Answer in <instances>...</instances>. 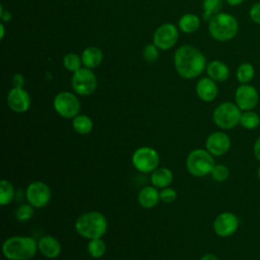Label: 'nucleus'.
<instances>
[{"instance_id":"obj_1","label":"nucleus","mask_w":260,"mask_h":260,"mask_svg":"<svg viewBox=\"0 0 260 260\" xmlns=\"http://www.w3.org/2000/svg\"><path fill=\"white\" fill-rule=\"evenodd\" d=\"M175 67L183 78L197 77L204 70L206 61L203 54L192 46H182L175 53Z\"/></svg>"},{"instance_id":"obj_2","label":"nucleus","mask_w":260,"mask_h":260,"mask_svg":"<svg viewBox=\"0 0 260 260\" xmlns=\"http://www.w3.org/2000/svg\"><path fill=\"white\" fill-rule=\"evenodd\" d=\"M38 251V242L28 236H12L2 244V253L8 260H29Z\"/></svg>"},{"instance_id":"obj_3","label":"nucleus","mask_w":260,"mask_h":260,"mask_svg":"<svg viewBox=\"0 0 260 260\" xmlns=\"http://www.w3.org/2000/svg\"><path fill=\"white\" fill-rule=\"evenodd\" d=\"M76 233L84 239L102 238L108 230L105 215L99 211H87L79 215L74 224Z\"/></svg>"},{"instance_id":"obj_4","label":"nucleus","mask_w":260,"mask_h":260,"mask_svg":"<svg viewBox=\"0 0 260 260\" xmlns=\"http://www.w3.org/2000/svg\"><path fill=\"white\" fill-rule=\"evenodd\" d=\"M208 29L213 39L219 42H226L237 35L239 25L232 14L221 12L215 14L209 20Z\"/></svg>"},{"instance_id":"obj_5","label":"nucleus","mask_w":260,"mask_h":260,"mask_svg":"<svg viewBox=\"0 0 260 260\" xmlns=\"http://www.w3.org/2000/svg\"><path fill=\"white\" fill-rule=\"evenodd\" d=\"M214 166L215 161L213 155L206 149H193L186 158V169L193 177L201 178L209 175Z\"/></svg>"},{"instance_id":"obj_6","label":"nucleus","mask_w":260,"mask_h":260,"mask_svg":"<svg viewBox=\"0 0 260 260\" xmlns=\"http://www.w3.org/2000/svg\"><path fill=\"white\" fill-rule=\"evenodd\" d=\"M242 112L240 108L231 102L219 104L213 111L212 119L214 124L223 130H230L240 124Z\"/></svg>"},{"instance_id":"obj_7","label":"nucleus","mask_w":260,"mask_h":260,"mask_svg":"<svg viewBox=\"0 0 260 260\" xmlns=\"http://www.w3.org/2000/svg\"><path fill=\"white\" fill-rule=\"evenodd\" d=\"M132 165L140 173H152L159 165L158 152L150 146H141L132 154Z\"/></svg>"},{"instance_id":"obj_8","label":"nucleus","mask_w":260,"mask_h":260,"mask_svg":"<svg viewBox=\"0 0 260 260\" xmlns=\"http://www.w3.org/2000/svg\"><path fill=\"white\" fill-rule=\"evenodd\" d=\"M55 111L65 119H73L79 114L80 103L75 94L69 91L58 93L53 102Z\"/></svg>"},{"instance_id":"obj_9","label":"nucleus","mask_w":260,"mask_h":260,"mask_svg":"<svg viewBox=\"0 0 260 260\" xmlns=\"http://www.w3.org/2000/svg\"><path fill=\"white\" fill-rule=\"evenodd\" d=\"M71 84L74 91L80 95L91 94L96 88V77L90 68H80L73 73Z\"/></svg>"},{"instance_id":"obj_10","label":"nucleus","mask_w":260,"mask_h":260,"mask_svg":"<svg viewBox=\"0 0 260 260\" xmlns=\"http://www.w3.org/2000/svg\"><path fill=\"white\" fill-rule=\"evenodd\" d=\"M25 197L27 202L35 208H43L50 202L51 189L42 181H34L27 186Z\"/></svg>"},{"instance_id":"obj_11","label":"nucleus","mask_w":260,"mask_h":260,"mask_svg":"<svg viewBox=\"0 0 260 260\" xmlns=\"http://www.w3.org/2000/svg\"><path fill=\"white\" fill-rule=\"evenodd\" d=\"M239 224V218L235 213L231 211H224L215 217L212 226L215 235L221 238H228L237 232Z\"/></svg>"},{"instance_id":"obj_12","label":"nucleus","mask_w":260,"mask_h":260,"mask_svg":"<svg viewBox=\"0 0 260 260\" xmlns=\"http://www.w3.org/2000/svg\"><path fill=\"white\" fill-rule=\"evenodd\" d=\"M236 105L241 111L253 110L259 101V94L257 89L249 83L241 84L235 92Z\"/></svg>"},{"instance_id":"obj_13","label":"nucleus","mask_w":260,"mask_h":260,"mask_svg":"<svg viewBox=\"0 0 260 260\" xmlns=\"http://www.w3.org/2000/svg\"><path fill=\"white\" fill-rule=\"evenodd\" d=\"M231 148V138L222 131H215L209 134L205 141V149L213 156L225 154Z\"/></svg>"},{"instance_id":"obj_14","label":"nucleus","mask_w":260,"mask_h":260,"mask_svg":"<svg viewBox=\"0 0 260 260\" xmlns=\"http://www.w3.org/2000/svg\"><path fill=\"white\" fill-rule=\"evenodd\" d=\"M179 37L178 28L172 23H165L160 25L153 35L154 45L162 50H168L172 48Z\"/></svg>"},{"instance_id":"obj_15","label":"nucleus","mask_w":260,"mask_h":260,"mask_svg":"<svg viewBox=\"0 0 260 260\" xmlns=\"http://www.w3.org/2000/svg\"><path fill=\"white\" fill-rule=\"evenodd\" d=\"M7 103L9 108L16 113H24L30 107V96L23 88L13 87L7 95Z\"/></svg>"},{"instance_id":"obj_16","label":"nucleus","mask_w":260,"mask_h":260,"mask_svg":"<svg viewBox=\"0 0 260 260\" xmlns=\"http://www.w3.org/2000/svg\"><path fill=\"white\" fill-rule=\"evenodd\" d=\"M38 250L45 258L54 259L61 254L62 247L57 238L50 235H46L39 239Z\"/></svg>"},{"instance_id":"obj_17","label":"nucleus","mask_w":260,"mask_h":260,"mask_svg":"<svg viewBox=\"0 0 260 260\" xmlns=\"http://www.w3.org/2000/svg\"><path fill=\"white\" fill-rule=\"evenodd\" d=\"M196 93L203 102H212L218 93V88L213 79L210 77L201 78L196 84Z\"/></svg>"},{"instance_id":"obj_18","label":"nucleus","mask_w":260,"mask_h":260,"mask_svg":"<svg viewBox=\"0 0 260 260\" xmlns=\"http://www.w3.org/2000/svg\"><path fill=\"white\" fill-rule=\"evenodd\" d=\"M137 200L141 207H143L145 209H150V208L154 207L160 200L159 199V191L153 185L145 186L139 191Z\"/></svg>"},{"instance_id":"obj_19","label":"nucleus","mask_w":260,"mask_h":260,"mask_svg":"<svg viewBox=\"0 0 260 260\" xmlns=\"http://www.w3.org/2000/svg\"><path fill=\"white\" fill-rule=\"evenodd\" d=\"M173 179H174L173 172L166 167L156 168L150 175L151 185H153L157 189L169 187L173 182Z\"/></svg>"},{"instance_id":"obj_20","label":"nucleus","mask_w":260,"mask_h":260,"mask_svg":"<svg viewBox=\"0 0 260 260\" xmlns=\"http://www.w3.org/2000/svg\"><path fill=\"white\" fill-rule=\"evenodd\" d=\"M207 74L208 76L217 82L225 81L230 76L229 67L221 61H212L207 65Z\"/></svg>"},{"instance_id":"obj_21","label":"nucleus","mask_w":260,"mask_h":260,"mask_svg":"<svg viewBox=\"0 0 260 260\" xmlns=\"http://www.w3.org/2000/svg\"><path fill=\"white\" fill-rule=\"evenodd\" d=\"M81 60L87 68H94L102 63L103 53L96 47H88L82 52Z\"/></svg>"},{"instance_id":"obj_22","label":"nucleus","mask_w":260,"mask_h":260,"mask_svg":"<svg viewBox=\"0 0 260 260\" xmlns=\"http://www.w3.org/2000/svg\"><path fill=\"white\" fill-rule=\"evenodd\" d=\"M72 127L74 131L81 135L89 134L93 128V122L87 115L78 114L72 120Z\"/></svg>"},{"instance_id":"obj_23","label":"nucleus","mask_w":260,"mask_h":260,"mask_svg":"<svg viewBox=\"0 0 260 260\" xmlns=\"http://www.w3.org/2000/svg\"><path fill=\"white\" fill-rule=\"evenodd\" d=\"M200 25V20L198 16L192 13H187L184 14L180 19H179V27L182 31L191 34L194 32Z\"/></svg>"},{"instance_id":"obj_24","label":"nucleus","mask_w":260,"mask_h":260,"mask_svg":"<svg viewBox=\"0 0 260 260\" xmlns=\"http://www.w3.org/2000/svg\"><path fill=\"white\" fill-rule=\"evenodd\" d=\"M86 250L89 256L92 258H102L107 251V245L102 238L91 239L87 243Z\"/></svg>"},{"instance_id":"obj_25","label":"nucleus","mask_w":260,"mask_h":260,"mask_svg":"<svg viewBox=\"0 0 260 260\" xmlns=\"http://www.w3.org/2000/svg\"><path fill=\"white\" fill-rule=\"evenodd\" d=\"M240 125L247 130H254L260 125V117L254 111H244L241 115Z\"/></svg>"},{"instance_id":"obj_26","label":"nucleus","mask_w":260,"mask_h":260,"mask_svg":"<svg viewBox=\"0 0 260 260\" xmlns=\"http://www.w3.org/2000/svg\"><path fill=\"white\" fill-rule=\"evenodd\" d=\"M14 198V187L13 185L5 179L0 182V204L2 206L9 204Z\"/></svg>"},{"instance_id":"obj_27","label":"nucleus","mask_w":260,"mask_h":260,"mask_svg":"<svg viewBox=\"0 0 260 260\" xmlns=\"http://www.w3.org/2000/svg\"><path fill=\"white\" fill-rule=\"evenodd\" d=\"M255 75V69L250 63H242L237 69V79L240 83H249Z\"/></svg>"},{"instance_id":"obj_28","label":"nucleus","mask_w":260,"mask_h":260,"mask_svg":"<svg viewBox=\"0 0 260 260\" xmlns=\"http://www.w3.org/2000/svg\"><path fill=\"white\" fill-rule=\"evenodd\" d=\"M222 7V0H204L203 1V18L210 20Z\"/></svg>"},{"instance_id":"obj_29","label":"nucleus","mask_w":260,"mask_h":260,"mask_svg":"<svg viewBox=\"0 0 260 260\" xmlns=\"http://www.w3.org/2000/svg\"><path fill=\"white\" fill-rule=\"evenodd\" d=\"M81 59L79 58L78 55L76 54H73V53H70V54H67L64 59H63V65L64 67L71 71V72H75L77 70H79L81 67Z\"/></svg>"},{"instance_id":"obj_30","label":"nucleus","mask_w":260,"mask_h":260,"mask_svg":"<svg viewBox=\"0 0 260 260\" xmlns=\"http://www.w3.org/2000/svg\"><path fill=\"white\" fill-rule=\"evenodd\" d=\"M34 206H31L29 203L27 204H21L17 207L15 211V217L18 221H27L29 220L34 215Z\"/></svg>"},{"instance_id":"obj_31","label":"nucleus","mask_w":260,"mask_h":260,"mask_svg":"<svg viewBox=\"0 0 260 260\" xmlns=\"http://www.w3.org/2000/svg\"><path fill=\"white\" fill-rule=\"evenodd\" d=\"M210 175L213 180H215L217 182H224L230 176V170L226 166H224L222 164H217V165L215 164Z\"/></svg>"},{"instance_id":"obj_32","label":"nucleus","mask_w":260,"mask_h":260,"mask_svg":"<svg viewBox=\"0 0 260 260\" xmlns=\"http://www.w3.org/2000/svg\"><path fill=\"white\" fill-rule=\"evenodd\" d=\"M177 192L175 189L171 188V187H166L162 188L159 191V199L165 202V203H172L177 199Z\"/></svg>"},{"instance_id":"obj_33","label":"nucleus","mask_w":260,"mask_h":260,"mask_svg":"<svg viewBox=\"0 0 260 260\" xmlns=\"http://www.w3.org/2000/svg\"><path fill=\"white\" fill-rule=\"evenodd\" d=\"M157 47L155 45L149 44L147 46H145V48L143 49V57L146 61L148 62H152L155 61L158 57V51L156 49Z\"/></svg>"},{"instance_id":"obj_34","label":"nucleus","mask_w":260,"mask_h":260,"mask_svg":"<svg viewBox=\"0 0 260 260\" xmlns=\"http://www.w3.org/2000/svg\"><path fill=\"white\" fill-rule=\"evenodd\" d=\"M249 15H250L251 19H252L254 22L260 24V2L254 4V5L251 7V9H250V11H249Z\"/></svg>"},{"instance_id":"obj_35","label":"nucleus","mask_w":260,"mask_h":260,"mask_svg":"<svg viewBox=\"0 0 260 260\" xmlns=\"http://www.w3.org/2000/svg\"><path fill=\"white\" fill-rule=\"evenodd\" d=\"M12 83L14 85V87H18V88H22L23 84H24V77L19 74V73H16L13 75L12 77Z\"/></svg>"},{"instance_id":"obj_36","label":"nucleus","mask_w":260,"mask_h":260,"mask_svg":"<svg viewBox=\"0 0 260 260\" xmlns=\"http://www.w3.org/2000/svg\"><path fill=\"white\" fill-rule=\"evenodd\" d=\"M253 152L257 160L260 161V136L255 140L254 145H253Z\"/></svg>"},{"instance_id":"obj_37","label":"nucleus","mask_w":260,"mask_h":260,"mask_svg":"<svg viewBox=\"0 0 260 260\" xmlns=\"http://www.w3.org/2000/svg\"><path fill=\"white\" fill-rule=\"evenodd\" d=\"M199 260H219V259L215 254L207 253V254H204L203 256H201V258Z\"/></svg>"},{"instance_id":"obj_38","label":"nucleus","mask_w":260,"mask_h":260,"mask_svg":"<svg viewBox=\"0 0 260 260\" xmlns=\"http://www.w3.org/2000/svg\"><path fill=\"white\" fill-rule=\"evenodd\" d=\"M226 2L232 6H237V5H240L241 3H243L244 0H226Z\"/></svg>"},{"instance_id":"obj_39","label":"nucleus","mask_w":260,"mask_h":260,"mask_svg":"<svg viewBox=\"0 0 260 260\" xmlns=\"http://www.w3.org/2000/svg\"><path fill=\"white\" fill-rule=\"evenodd\" d=\"M1 18L4 19V20H8V19H10V14L8 12H6V13L2 12L1 13Z\"/></svg>"},{"instance_id":"obj_40","label":"nucleus","mask_w":260,"mask_h":260,"mask_svg":"<svg viewBox=\"0 0 260 260\" xmlns=\"http://www.w3.org/2000/svg\"><path fill=\"white\" fill-rule=\"evenodd\" d=\"M3 35H4V27H3V25L1 24V39L3 38Z\"/></svg>"},{"instance_id":"obj_41","label":"nucleus","mask_w":260,"mask_h":260,"mask_svg":"<svg viewBox=\"0 0 260 260\" xmlns=\"http://www.w3.org/2000/svg\"><path fill=\"white\" fill-rule=\"evenodd\" d=\"M257 177H258V179L260 181V167L258 168V171H257Z\"/></svg>"}]
</instances>
